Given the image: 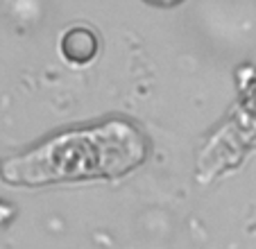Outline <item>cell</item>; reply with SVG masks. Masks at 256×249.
<instances>
[{"label": "cell", "mask_w": 256, "mask_h": 249, "mask_svg": "<svg viewBox=\"0 0 256 249\" xmlns=\"http://www.w3.org/2000/svg\"><path fill=\"white\" fill-rule=\"evenodd\" d=\"M145 158V140L134 124L112 120L93 130L68 132L2 163V179L16 186L93 177H120Z\"/></svg>", "instance_id": "cell-1"}, {"label": "cell", "mask_w": 256, "mask_h": 249, "mask_svg": "<svg viewBox=\"0 0 256 249\" xmlns=\"http://www.w3.org/2000/svg\"><path fill=\"white\" fill-rule=\"evenodd\" d=\"M64 44H72V46H75V52L68 54V59H70V62H78V57H80L78 52H80V50L84 52V57H86V59H91L93 52H96V38H93V34L82 32V30L68 32V36H66V41H64Z\"/></svg>", "instance_id": "cell-2"}, {"label": "cell", "mask_w": 256, "mask_h": 249, "mask_svg": "<svg viewBox=\"0 0 256 249\" xmlns=\"http://www.w3.org/2000/svg\"><path fill=\"white\" fill-rule=\"evenodd\" d=\"M164 2H168V0H164Z\"/></svg>", "instance_id": "cell-3"}]
</instances>
